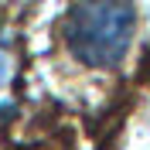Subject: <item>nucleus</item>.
<instances>
[{"label": "nucleus", "instance_id": "obj_1", "mask_svg": "<svg viewBox=\"0 0 150 150\" xmlns=\"http://www.w3.org/2000/svg\"><path fill=\"white\" fill-rule=\"evenodd\" d=\"M137 10L130 0H82L65 17V45L79 62L112 68L130 51Z\"/></svg>", "mask_w": 150, "mask_h": 150}, {"label": "nucleus", "instance_id": "obj_2", "mask_svg": "<svg viewBox=\"0 0 150 150\" xmlns=\"http://www.w3.org/2000/svg\"><path fill=\"white\" fill-rule=\"evenodd\" d=\"M7 75V62H4V55H0V79Z\"/></svg>", "mask_w": 150, "mask_h": 150}]
</instances>
